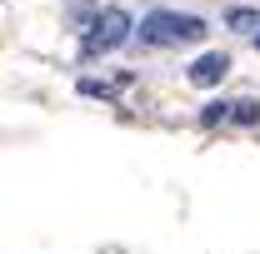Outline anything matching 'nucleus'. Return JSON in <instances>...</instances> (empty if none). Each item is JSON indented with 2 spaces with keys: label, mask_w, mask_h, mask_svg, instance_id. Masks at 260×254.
Segmentation results:
<instances>
[{
  "label": "nucleus",
  "mask_w": 260,
  "mask_h": 254,
  "mask_svg": "<svg viewBox=\"0 0 260 254\" xmlns=\"http://www.w3.org/2000/svg\"><path fill=\"white\" fill-rule=\"evenodd\" d=\"M255 50H260V30H255Z\"/></svg>",
  "instance_id": "8"
},
{
  "label": "nucleus",
  "mask_w": 260,
  "mask_h": 254,
  "mask_svg": "<svg viewBox=\"0 0 260 254\" xmlns=\"http://www.w3.org/2000/svg\"><path fill=\"white\" fill-rule=\"evenodd\" d=\"M230 75V55L225 50H210V55H200V60L190 65V85L195 90H210V85H220Z\"/></svg>",
  "instance_id": "3"
},
{
  "label": "nucleus",
  "mask_w": 260,
  "mask_h": 254,
  "mask_svg": "<svg viewBox=\"0 0 260 254\" xmlns=\"http://www.w3.org/2000/svg\"><path fill=\"white\" fill-rule=\"evenodd\" d=\"M130 15L120 10V5H110V10H100L95 20H90V35H85V55L95 60V55H110V50H120L130 40Z\"/></svg>",
  "instance_id": "2"
},
{
  "label": "nucleus",
  "mask_w": 260,
  "mask_h": 254,
  "mask_svg": "<svg viewBox=\"0 0 260 254\" xmlns=\"http://www.w3.org/2000/svg\"><path fill=\"white\" fill-rule=\"evenodd\" d=\"M230 125L255 130V125H260V100H235V110H230Z\"/></svg>",
  "instance_id": "6"
},
{
  "label": "nucleus",
  "mask_w": 260,
  "mask_h": 254,
  "mask_svg": "<svg viewBox=\"0 0 260 254\" xmlns=\"http://www.w3.org/2000/svg\"><path fill=\"white\" fill-rule=\"evenodd\" d=\"M125 85H130V75H115V80H90V75H85L75 90H80L85 100H115L120 90H125Z\"/></svg>",
  "instance_id": "4"
},
{
  "label": "nucleus",
  "mask_w": 260,
  "mask_h": 254,
  "mask_svg": "<svg viewBox=\"0 0 260 254\" xmlns=\"http://www.w3.org/2000/svg\"><path fill=\"white\" fill-rule=\"evenodd\" d=\"M230 110H235V100H215V105H205V110H200V125H205V130L230 125Z\"/></svg>",
  "instance_id": "7"
},
{
  "label": "nucleus",
  "mask_w": 260,
  "mask_h": 254,
  "mask_svg": "<svg viewBox=\"0 0 260 254\" xmlns=\"http://www.w3.org/2000/svg\"><path fill=\"white\" fill-rule=\"evenodd\" d=\"M205 35V20L200 15H180V10H150L140 20V45H155V50H170V45H190Z\"/></svg>",
  "instance_id": "1"
},
{
  "label": "nucleus",
  "mask_w": 260,
  "mask_h": 254,
  "mask_svg": "<svg viewBox=\"0 0 260 254\" xmlns=\"http://www.w3.org/2000/svg\"><path fill=\"white\" fill-rule=\"evenodd\" d=\"M225 25L240 35H255L260 30V10H250V5H235V10H225Z\"/></svg>",
  "instance_id": "5"
}]
</instances>
